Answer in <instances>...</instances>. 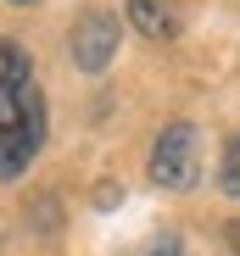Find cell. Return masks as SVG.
I'll return each instance as SVG.
<instances>
[{"instance_id":"obj_9","label":"cell","mask_w":240,"mask_h":256,"mask_svg":"<svg viewBox=\"0 0 240 256\" xmlns=\"http://www.w3.org/2000/svg\"><path fill=\"white\" fill-rule=\"evenodd\" d=\"M17 6H34V0H17Z\"/></svg>"},{"instance_id":"obj_7","label":"cell","mask_w":240,"mask_h":256,"mask_svg":"<svg viewBox=\"0 0 240 256\" xmlns=\"http://www.w3.org/2000/svg\"><path fill=\"white\" fill-rule=\"evenodd\" d=\"M140 256H184V240H179V234H156Z\"/></svg>"},{"instance_id":"obj_5","label":"cell","mask_w":240,"mask_h":256,"mask_svg":"<svg viewBox=\"0 0 240 256\" xmlns=\"http://www.w3.org/2000/svg\"><path fill=\"white\" fill-rule=\"evenodd\" d=\"M28 84V56H23V45L17 39H0V95L6 90H23Z\"/></svg>"},{"instance_id":"obj_2","label":"cell","mask_w":240,"mask_h":256,"mask_svg":"<svg viewBox=\"0 0 240 256\" xmlns=\"http://www.w3.org/2000/svg\"><path fill=\"white\" fill-rule=\"evenodd\" d=\"M151 178L162 190H195L201 178V140L190 122H168L151 145Z\"/></svg>"},{"instance_id":"obj_6","label":"cell","mask_w":240,"mask_h":256,"mask_svg":"<svg viewBox=\"0 0 240 256\" xmlns=\"http://www.w3.org/2000/svg\"><path fill=\"white\" fill-rule=\"evenodd\" d=\"M218 190H223V195H240V134L223 145V162H218Z\"/></svg>"},{"instance_id":"obj_1","label":"cell","mask_w":240,"mask_h":256,"mask_svg":"<svg viewBox=\"0 0 240 256\" xmlns=\"http://www.w3.org/2000/svg\"><path fill=\"white\" fill-rule=\"evenodd\" d=\"M45 145V100L34 84L0 95V178H17Z\"/></svg>"},{"instance_id":"obj_4","label":"cell","mask_w":240,"mask_h":256,"mask_svg":"<svg viewBox=\"0 0 240 256\" xmlns=\"http://www.w3.org/2000/svg\"><path fill=\"white\" fill-rule=\"evenodd\" d=\"M129 22L145 34V39H173L184 12H179V0H129Z\"/></svg>"},{"instance_id":"obj_8","label":"cell","mask_w":240,"mask_h":256,"mask_svg":"<svg viewBox=\"0 0 240 256\" xmlns=\"http://www.w3.org/2000/svg\"><path fill=\"white\" fill-rule=\"evenodd\" d=\"M223 240H229V250L240 256V218H229V223H223Z\"/></svg>"},{"instance_id":"obj_3","label":"cell","mask_w":240,"mask_h":256,"mask_svg":"<svg viewBox=\"0 0 240 256\" xmlns=\"http://www.w3.org/2000/svg\"><path fill=\"white\" fill-rule=\"evenodd\" d=\"M67 45H73V62L84 67V72H106L112 56H117V45H123V28H117L112 12L95 6V12H84V17L73 22V39H67Z\"/></svg>"}]
</instances>
